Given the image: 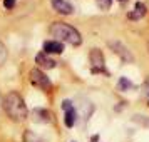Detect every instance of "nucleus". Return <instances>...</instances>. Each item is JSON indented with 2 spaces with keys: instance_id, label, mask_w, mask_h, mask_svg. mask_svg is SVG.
<instances>
[{
  "instance_id": "39448f33",
  "label": "nucleus",
  "mask_w": 149,
  "mask_h": 142,
  "mask_svg": "<svg viewBox=\"0 0 149 142\" xmlns=\"http://www.w3.org/2000/svg\"><path fill=\"white\" fill-rule=\"evenodd\" d=\"M62 109L65 110V119H64L65 125H67V127H72L74 122H75V109H74V105H72V102L64 100L62 102Z\"/></svg>"
},
{
  "instance_id": "1a4fd4ad",
  "label": "nucleus",
  "mask_w": 149,
  "mask_h": 142,
  "mask_svg": "<svg viewBox=\"0 0 149 142\" xmlns=\"http://www.w3.org/2000/svg\"><path fill=\"white\" fill-rule=\"evenodd\" d=\"M144 15H146V7H144V3L137 2V3L134 5V8L127 14V17L131 19V20H139V19H142Z\"/></svg>"
},
{
  "instance_id": "dca6fc26",
  "label": "nucleus",
  "mask_w": 149,
  "mask_h": 142,
  "mask_svg": "<svg viewBox=\"0 0 149 142\" xmlns=\"http://www.w3.org/2000/svg\"><path fill=\"white\" fill-rule=\"evenodd\" d=\"M119 2H127V0H119Z\"/></svg>"
},
{
  "instance_id": "f03ea898",
  "label": "nucleus",
  "mask_w": 149,
  "mask_h": 142,
  "mask_svg": "<svg viewBox=\"0 0 149 142\" xmlns=\"http://www.w3.org/2000/svg\"><path fill=\"white\" fill-rule=\"evenodd\" d=\"M50 34L54 35L57 40H64L67 44H70V45H79L82 42L81 34L74 27H70V25L64 24V22H55L50 27Z\"/></svg>"
},
{
  "instance_id": "6e6552de",
  "label": "nucleus",
  "mask_w": 149,
  "mask_h": 142,
  "mask_svg": "<svg viewBox=\"0 0 149 142\" xmlns=\"http://www.w3.org/2000/svg\"><path fill=\"white\" fill-rule=\"evenodd\" d=\"M91 64L94 65V72H101L104 69V57H102L101 50L99 48H92L91 50Z\"/></svg>"
},
{
  "instance_id": "4468645a",
  "label": "nucleus",
  "mask_w": 149,
  "mask_h": 142,
  "mask_svg": "<svg viewBox=\"0 0 149 142\" xmlns=\"http://www.w3.org/2000/svg\"><path fill=\"white\" fill-rule=\"evenodd\" d=\"M17 0H3V7L5 8H14Z\"/></svg>"
},
{
  "instance_id": "20e7f679",
  "label": "nucleus",
  "mask_w": 149,
  "mask_h": 142,
  "mask_svg": "<svg viewBox=\"0 0 149 142\" xmlns=\"http://www.w3.org/2000/svg\"><path fill=\"white\" fill-rule=\"evenodd\" d=\"M50 3H52L55 12L61 15H70L74 12V7L69 3L67 0H50Z\"/></svg>"
},
{
  "instance_id": "f8f14e48",
  "label": "nucleus",
  "mask_w": 149,
  "mask_h": 142,
  "mask_svg": "<svg viewBox=\"0 0 149 142\" xmlns=\"http://www.w3.org/2000/svg\"><path fill=\"white\" fill-rule=\"evenodd\" d=\"M7 55H8L7 54V47L0 42V65H2V64H5V60H7Z\"/></svg>"
},
{
  "instance_id": "423d86ee",
  "label": "nucleus",
  "mask_w": 149,
  "mask_h": 142,
  "mask_svg": "<svg viewBox=\"0 0 149 142\" xmlns=\"http://www.w3.org/2000/svg\"><path fill=\"white\" fill-rule=\"evenodd\" d=\"M111 47H112V50H114L119 57H121L122 60L132 62V54L127 50V47H126V45H122L121 42H111Z\"/></svg>"
},
{
  "instance_id": "7ed1b4c3",
  "label": "nucleus",
  "mask_w": 149,
  "mask_h": 142,
  "mask_svg": "<svg viewBox=\"0 0 149 142\" xmlns=\"http://www.w3.org/2000/svg\"><path fill=\"white\" fill-rule=\"evenodd\" d=\"M30 80H32V84H34L35 87L42 89V90H47V89H50V80H49V77L42 70H39V69H34L32 72H30Z\"/></svg>"
},
{
  "instance_id": "9d476101",
  "label": "nucleus",
  "mask_w": 149,
  "mask_h": 142,
  "mask_svg": "<svg viewBox=\"0 0 149 142\" xmlns=\"http://www.w3.org/2000/svg\"><path fill=\"white\" fill-rule=\"evenodd\" d=\"M35 62H37L42 69H54L55 65H57L55 60H52L47 54H39L37 57H35Z\"/></svg>"
},
{
  "instance_id": "ddd939ff",
  "label": "nucleus",
  "mask_w": 149,
  "mask_h": 142,
  "mask_svg": "<svg viewBox=\"0 0 149 142\" xmlns=\"http://www.w3.org/2000/svg\"><path fill=\"white\" fill-rule=\"evenodd\" d=\"M97 5L101 10H109L112 5V0H97Z\"/></svg>"
},
{
  "instance_id": "9b49d317",
  "label": "nucleus",
  "mask_w": 149,
  "mask_h": 142,
  "mask_svg": "<svg viewBox=\"0 0 149 142\" xmlns=\"http://www.w3.org/2000/svg\"><path fill=\"white\" fill-rule=\"evenodd\" d=\"M131 87H132V84H131L126 77H122L121 80H119V84H117V89H119V90H127V89H131Z\"/></svg>"
},
{
  "instance_id": "f257e3e1",
  "label": "nucleus",
  "mask_w": 149,
  "mask_h": 142,
  "mask_svg": "<svg viewBox=\"0 0 149 142\" xmlns=\"http://www.w3.org/2000/svg\"><path fill=\"white\" fill-rule=\"evenodd\" d=\"M2 105H3L5 112L8 114V117H10L12 121L20 122L29 115V110H27V107H25L24 100H22V97L19 94H15V92H10V94L3 99V104H2Z\"/></svg>"
},
{
  "instance_id": "0eeeda50",
  "label": "nucleus",
  "mask_w": 149,
  "mask_h": 142,
  "mask_svg": "<svg viewBox=\"0 0 149 142\" xmlns=\"http://www.w3.org/2000/svg\"><path fill=\"white\" fill-rule=\"evenodd\" d=\"M62 52H64V44H61L59 40H47V42H44V54L61 55Z\"/></svg>"
},
{
  "instance_id": "2eb2a0df",
  "label": "nucleus",
  "mask_w": 149,
  "mask_h": 142,
  "mask_svg": "<svg viewBox=\"0 0 149 142\" xmlns=\"http://www.w3.org/2000/svg\"><path fill=\"white\" fill-rule=\"evenodd\" d=\"M0 107H2V97H0Z\"/></svg>"
}]
</instances>
